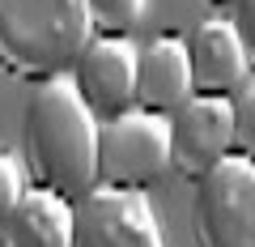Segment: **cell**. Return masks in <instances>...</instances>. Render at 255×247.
Segmentation results:
<instances>
[{
    "label": "cell",
    "instance_id": "cell-7",
    "mask_svg": "<svg viewBox=\"0 0 255 247\" xmlns=\"http://www.w3.org/2000/svg\"><path fill=\"white\" fill-rule=\"evenodd\" d=\"M68 81L98 124L124 115L136 107V47L128 38H90Z\"/></svg>",
    "mask_w": 255,
    "mask_h": 247
},
{
    "label": "cell",
    "instance_id": "cell-12",
    "mask_svg": "<svg viewBox=\"0 0 255 247\" xmlns=\"http://www.w3.org/2000/svg\"><path fill=\"white\" fill-rule=\"evenodd\" d=\"M230 115H234V158L255 162V81L230 98Z\"/></svg>",
    "mask_w": 255,
    "mask_h": 247
},
{
    "label": "cell",
    "instance_id": "cell-13",
    "mask_svg": "<svg viewBox=\"0 0 255 247\" xmlns=\"http://www.w3.org/2000/svg\"><path fill=\"white\" fill-rule=\"evenodd\" d=\"M21 196H26V188H21V166L13 162V154L0 149V226L9 222V213L17 209Z\"/></svg>",
    "mask_w": 255,
    "mask_h": 247
},
{
    "label": "cell",
    "instance_id": "cell-10",
    "mask_svg": "<svg viewBox=\"0 0 255 247\" xmlns=\"http://www.w3.org/2000/svg\"><path fill=\"white\" fill-rule=\"evenodd\" d=\"M0 247H73V205L30 188L0 226Z\"/></svg>",
    "mask_w": 255,
    "mask_h": 247
},
{
    "label": "cell",
    "instance_id": "cell-9",
    "mask_svg": "<svg viewBox=\"0 0 255 247\" xmlns=\"http://www.w3.org/2000/svg\"><path fill=\"white\" fill-rule=\"evenodd\" d=\"M183 102H191L187 43L174 34H162L145 51H136V111L170 119Z\"/></svg>",
    "mask_w": 255,
    "mask_h": 247
},
{
    "label": "cell",
    "instance_id": "cell-8",
    "mask_svg": "<svg viewBox=\"0 0 255 247\" xmlns=\"http://www.w3.org/2000/svg\"><path fill=\"white\" fill-rule=\"evenodd\" d=\"M191 98H234L247 85V55L234 34V21H200L187 43Z\"/></svg>",
    "mask_w": 255,
    "mask_h": 247
},
{
    "label": "cell",
    "instance_id": "cell-4",
    "mask_svg": "<svg viewBox=\"0 0 255 247\" xmlns=\"http://www.w3.org/2000/svg\"><path fill=\"white\" fill-rule=\"evenodd\" d=\"M191 230L200 247H255V162L230 154L196 183Z\"/></svg>",
    "mask_w": 255,
    "mask_h": 247
},
{
    "label": "cell",
    "instance_id": "cell-6",
    "mask_svg": "<svg viewBox=\"0 0 255 247\" xmlns=\"http://www.w3.org/2000/svg\"><path fill=\"white\" fill-rule=\"evenodd\" d=\"M234 154L230 98H191L170 115V171L200 183Z\"/></svg>",
    "mask_w": 255,
    "mask_h": 247
},
{
    "label": "cell",
    "instance_id": "cell-3",
    "mask_svg": "<svg viewBox=\"0 0 255 247\" xmlns=\"http://www.w3.org/2000/svg\"><path fill=\"white\" fill-rule=\"evenodd\" d=\"M170 171V119L124 111L98 124V188L145 192Z\"/></svg>",
    "mask_w": 255,
    "mask_h": 247
},
{
    "label": "cell",
    "instance_id": "cell-11",
    "mask_svg": "<svg viewBox=\"0 0 255 247\" xmlns=\"http://www.w3.org/2000/svg\"><path fill=\"white\" fill-rule=\"evenodd\" d=\"M145 9H149V0H85L90 26L102 38H124L128 30H136Z\"/></svg>",
    "mask_w": 255,
    "mask_h": 247
},
{
    "label": "cell",
    "instance_id": "cell-5",
    "mask_svg": "<svg viewBox=\"0 0 255 247\" xmlns=\"http://www.w3.org/2000/svg\"><path fill=\"white\" fill-rule=\"evenodd\" d=\"M73 247H166L145 192L94 188L73 205Z\"/></svg>",
    "mask_w": 255,
    "mask_h": 247
},
{
    "label": "cell",
    "instance_id": "cell-1",
    "mask_svg": "<svg viewBox=\"0 0 255 247\" xmlns=\"http://www.w3.org/2000/svg\"><path fill=\"white\" fill-rule=\"evenodd\" d=\"M21 149L34 188L81 205L98 188V119L85 111L68 77L34 85L21 119Z\"/></svg>",
    "mask_w": 255,
    "mask_h": 247
},
{
    "label": "cell",
    "instance_id": "cell-2",
    "mask_svg": "<svg viewBox=\"0 0 255 247\" xmlns=\"http://www.w3.org/2000/svg\"><path fill=\"white\" fill-rule=\"evenodd\" d=\"M90 38L85 0H0V68L17 81L68 77Z\"/></svg>",
    "mask_w": 255,
    "mask_h": 247
},
{
    "label": "cell",
    "instance_id": "cell-14",
    "mask_svg": "<svg viewBox=\"0 0 255 247\" xmlns=\"http://www.w3.org/2000/svg\"><path fill=\"white\" fill-rule=\"evenodd\" d=\"M234 34H238V43H243V55H247V73H255V0H238Z\"/></svg>",
    "mask_w": 255,
    "mask_h": 247
},
{
    "label": "cell",
    "instance_id": "cell-15",
    "mask_svg": "<svg viewBox=\"0 0 255 247\" xmlns=\"http://www.w3.org/2000/svg\"><path fill=\"white\" fill-rule=\"evenodd\" d=\"M213 4H226V0H213Z\"/></svg>",
    "mask_w": 255,
    "mask_h": 247
}]
</instances>
